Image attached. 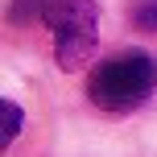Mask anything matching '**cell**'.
I'll use <instances>...</instances> for the list:
<instances>
[{
  "label": "cell",
  "mask_w": 157,
  "mask_h": 157,
  "mask_svg": "<svg viewBox=\"0 0 157 157\" xmlns=\"http://www.w3.org/2000/svg\"><path fill=\"white\" fill-rule=\"evenodd\" d=\"M153 87H157V58L145 50H124L91 71L87 99L103 112H132L153 95Z\"/></svg>",
  "instance_id": "6da1fadb"
},
{
  "label": "cell",
  "mask_w": 157,
  "mask_h": 157,
  "mask_svg": "<svg viewBox=\"0 0 157 157\" xmlns=\"http://www.w3.org/2000/svg\"><path fill=\"white\" fill-rule=\"evenodd\" d=\"M132 21L141 25V29H157V0H141L132 13Z\"/></svg>",
  "instance_id": "5b68a950"
},
{
  "label": "cell",
  "mask_w": 157,
  "mask_h": 157,
  "mask_svg": "<svg viewBox=\"0 0 157 157\" xmlns=\"http://www.w3.org/2000/svg\"><path fill=\"white\" fill-rule=\"evenodd\" d=\"M0 116H4V132H0V145H13L17 141V132H21V124H25V116H21V108H17L13 99H0Z\"/></svg>",
  "instance_id": "277c9868"
},
{
  "label": "cell",
  "mask_w": 157,
  "mask_h": 157,
  "mask_svg": "<svg viewBox=\"0 0 157 157\" xmlns=\"http://www.w3.org/2000/svg\"><path fill=\"white\" fill-rule=\"evenodd\" d=\"M41 21L54 33V58L62 71H78L91 62L99 41V8L95 0H46Z\"/></svg>",
  "instance_id": "7a4b0ae2"
},
{
  "label": "cell",
  "mask_w": 157,
  "mask_h": 157,
  "mask_svg": "<svg viewBox=\"0 0 157 157\" xmlns=\"http://www.w3.org/2000/svg\"><path fill=\"white\" fill-rule=\"evenodd\" d=\"M41 17H46V0H13L8 4L13 25H29V21H41Z\"/></svg>",
  "instance_id": "3957f363"
}]
</instances>
